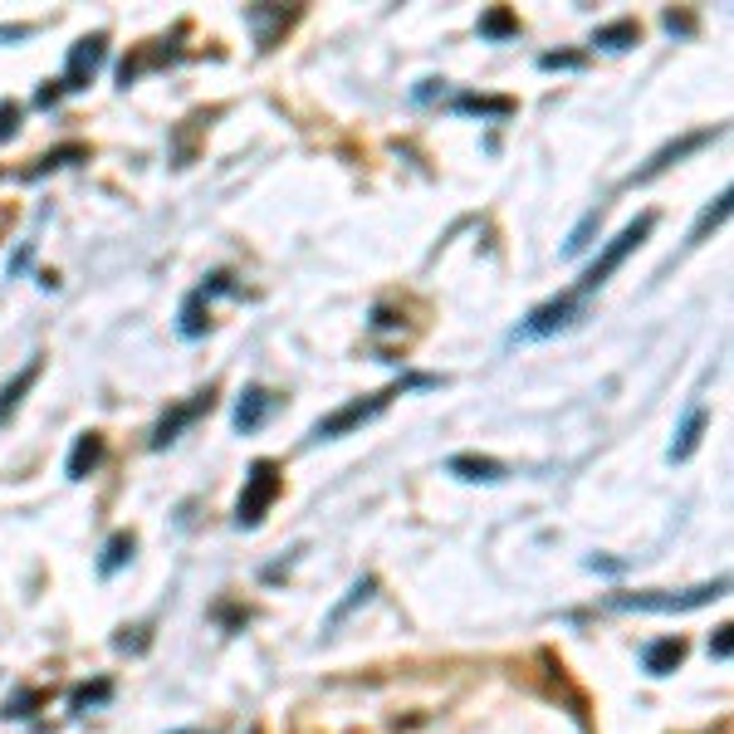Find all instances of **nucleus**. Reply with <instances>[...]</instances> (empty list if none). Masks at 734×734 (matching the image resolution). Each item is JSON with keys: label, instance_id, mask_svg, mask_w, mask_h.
Returning <instances> with one entry per match:
<instances>
[{"label": "nucleus", "instance_id": "obj_1", "mask_svg": "<svg viewBox=\"0 0 734 734\" xmlns=\"http://www.w3.org/2000/svg\"><path fill=\"white\" fill-rule=\"evenodd\" d=\"M432 382H436V377H397V382H387L382 392H368V397H358V402L338 406V412H329V416H319V426H313L309 440H338V436L358 432V426H368L372 416L387 412V406L397 402L406 387H432Z\"/></svg>", "mask_w": 734, "mask_h": 734}, {"label": "nucleus", "instance_id": "obj_2", "mask_svg": "<svg viewBox=\"0 0 734 734\" xmlns=\"http://www.w3.org/2000/svg\"><path fill=\"white\" fill-rule=\"evenodd\" d=\"M651 225H657V216H651V211H647V216H637V221H631L627 225V231H617L613 235V241H607L603 245V255H597L593 259V265H587L583 269V279H578V289H573V294H578V299H583V294H593V289H603L607 285V279H613V269L617 265H623V259L631 255V251H637V245L641 241H647V235H651Z\"/></svg>", "mask_w": 734, "mask_h": 734}, {"label": "nucleus", "instance_id": "obj_3", "mask_svg": "<svg viewBox=\"0 0 734 734\" xmlns=\"http://www.w3.org/2000/svg\"><path fill=\"white\" fill-rule=\"evenodd\" d=\"M279 490H285V470H279L275 460H255L251 476H245L241 500H235V524H241V529H255L259 519L269 514V504L279 500Z\"/></svg>", "mask_w": 734, "mask_h": 734}, {"label": "nucleus", "instance_id": "obj_4", "mask_svg": "<svg viewBox=\"0 0 734 734\" xmlns=\"http://www.w3.org/2000/svg\"><path fill=\"white\" fill-rule=\"evenodd\" d=\"M578 319H583V299H578V294H559V299L539 304V309L529 313L524 323H519V329L510 333V343H534V338H553V333L573 329Z\"/></svg>", "mask_w": 734, "mask_h": 734}, {"label": "nucleus", "instance_id": "obj_5", "mask_svg": "<svg viewBox=\"0 0 734 734\" xmlns=\"http://www.w3.org/2000/svg\"><path fill=\"white\" fill-rule=\"evenodd\" d=\"M730 578L691 587V593H637V597H617V607H637V613H691V607H705L715 597H725Z\"/></svg>", "mask_w": 734, "mask_h": 734}, {"label": "nucleus", "instance_id": "obj_6", "mask_svg": "<svg viewBox=\"0 0 734 734\" xmlns=\"http://www.w3.org/2000/svg\"><path fill=\"white\" fill-rule=\"evenodd\" d=\"M108 60V35H84L70 50V60H64V74H60V88L64 94H78V88L94 84V74L104 70Z\"/></svg>", "mask_w": 734, "mask_h": 734}, {"label": "nucleus", "instance_id": "obj_7", "mask_svg": "<svg viewBox=\"0 0 734 734\" xmlns=\"http://www.w3.org/2000/svg\"><path fill=\"white\" fill-rule=\"evenodd\" d=\"M211 406H216V392H211V387H206V392H196V397L182 402V406H167V412H162V422L152 426V440H147V446H152V450H167L177 436L187 432L191 422H196V416H206Z\"/></svg>", "mask_w": 734, "mask_h": 734}, {"label": "nucleus", "instance_id": "obj_8", "mask_svg": "<svg viewBox=\"0 0 734 734\" xmlns=\"http://www.w3.org/2000/svg\"><path fill=\"white\" fill-rule=\"evenodd\" d=\"M231 289H235V285H231V275L221 269V275H211L206 285L191 294V299L182 304V338H201V333H206V319H201V309H206V304L216 299V294H231Z\"/></svg>", "mask_w": 734, "mask_h": 734}, {"label": "nucleus", "instance_id": "obj_9", "mask_svg": "<svg viewBox=\"0 0 734 734\" xmlns=\"http://www.w3.org/2000/svg\"><path fill=\"white\" fill-rule=\"evenodd\" d=\"M720 138V128H705V132H685V138L681 142H671V147H661V152L657 157H651V162L647 167H641V172L637 177H631V187H637V182H651V177H661L666 172V167H671V162H681V157L685 152H695V147H705V142H715Z\"/></svg>", "mask_w": 734, "mask_h": 734}, {"label": "nucleus", "instance_id": "obj_10", "mask_svg": "<svg viewBox=\"0 0 734 734\" xmlns=\"http://www.w3.org/2000/svg\"><path fill=\"white\" fill-rule=\"evenodd\" d=\"M104 456H108V440L98 436V432H84V436L74 440L70 460H64V476H70V480H88L98 466H104Z\"/></svg>", "mask_w": 734, "mask_h": 734}, {"label": "nucleus", "instance_id": "obj_11", "mask_svg": "<svg viewBox=\"0 0 734 734\" xmlns=\"http://www.w3.org/2000/svg\"><path fill=\"white\" fill-rule=\"evenodd\" d=\"M279 406V397L275 392H265V387H245L241 392V406H235V432H259V426L269 422V412Z\"/></svg>", "mask_w": 734, "mask_h": 734}, {"label": "nucleus", "instance_id": "obj_12", "mask_svg": "<svg viewBox=\"0 0 734 734\" xmlns=\"http://www.w3.org/2000/svg\"><path fill=\"white\" fill-rule=\"evenodd\" d=\"M705 426H710V412H705V406H691L666 456H671V460H691V456H695V446H700V436H705Z\"/></svg>", "mask_w": 734, "mask_h": 734}, {"label": "nucleus", "instance_id": "obj_13", "mask_svg": "<svg viewBox=\"0 0 734 734\" xmlns=\"http://www.w3.org/2000/svg\"><path fill=\"white\" fill-rule=\"evenodd\" d=\"M40 368H44L40 358H30V363L20 368L15 377L6 382V387H0V422H10V416H15V406L25 402V392H30V387H35V382H40Z\"/></svg>", "mask_w": 734, "mask_h": 734}, {"label": "nucleus", "instance_id": "obj_14", "mask_svg": "<svg viewBox=\"0 0 734 734\" xmlns=\"http://www.w3.org/2000/svg\"><path fill=\"white\" fill-rule=\"evenodd\" d=\"M294 15H299V10H265V6H251V10H245V25L255 30V44H259V50H269V44H275V30H285Z\"/></svg>", "mask_w": 734, "mask_h": 734}, {"label": "nucleus", "instance_id": "obj_15", "mask_svg": "<svg viewBox=\"0 0 734 734\" xmlns=\"http://www.w3.org/2000/svg\"><path fill=\"white\" fill-rule=\"evenodd\" d=\"M450 476H460L470 485H494V480H504V466L494 456H450Z\"/></svg>", "mask_w": 734, "mask_h": 734}, {"label": "nucleus", "instance_id": "obj_16", "mask_svg": "<svg viewBox=\"0 0 734 734\" xmlns=\"http://www.w3.org/2000/svg\"><path fill=\"white\" fill-rule=\"evenodd\" d=\"M641 661H647V671H651V676H671L676 666L685 661V637H661V641H651L647 657H641Z\"/></svg>", "mask_w": 734, "mask_h": 734}, {"label": "nucleus", "instance_id": "obj_17", "mask_svg": "<svg viewBox=\"0 0 734 734\" xmlns=\"http://www.w3.org/2000/svg\"><path fill=\"white\" fill-rule=\"evenodd\" d=\"M74 162H88V147L84 142H64V147H54V152L35 157V167L25 172V182H35V177H44V172H60V167H74Z\"/></svg>", "mask_w": 734, "mask_h": 734}, {"label": "nucleus", "instance_id": "obj_18", "mask_svg": "<svg viewBox=\"0 0 734 734\" xmlns=\"http://www.w3.org/2000/svg\"><path fill=\"white\" fill-rule=\"evenodd\" d=\"M725 216H730V191H720V196L710 201L705 211H700V221L691 225V235H685V241H691V245H700V241H705L710 231H720V225H725Z\"/></svg>", "mask_w": 734, "mask_h": 734}, {"label": "nucleus", "instance_id": "obj_19", "mask_svg": "<svg viewBox=\"0 0 734 734\" xmlns=\"http://www.w3.org/2000/svg\"><path fill=\"white\" fill-rule=\"evenodd\" d=\"M637 40H641V25H637V20H617V25H603V30L593 35L597 50H631Z\"/></svg>", "mask_w": 734, "mask_h": 734}, {"label": "nucleus", "instance_id": "obj_20", "mask_svg": "<svg viewBox=\"0 0 734 734\" xmlns=\"http://www.w3.org/2000/svg\"><path fill=\"white\" fill-rule=\"evenodd\" d=\"M132 549H138V539H132V534H113L108 549H104V559H98V573H104V578H113V573H118L123 563L132 559Z\"/></svg>", "mask_w": 734, "mask_h": 734}, {"label": "nucleus", "instance_id": "obj_21", "mask_svg": "<svg viewBox=\"0 0 734 734\" xmlns=\"http://www.w3.org/2000/svg\"><path fill=\"white\" fill-rule=\"evenodd\" d=\"M456 108H460V113H490V118H510V113H514V98H485V94H456Z\"/></svg>", "mask_w": 734, "mask_h": 734}, {"label": "nucleus", "instance_id": "obj_22", "mask_svg": "<svg viewBox=\"0 0 734 734\" xmlns=\"http://www.w3.org/2000/svg\"><path fill=\"white\" fill-rule=\"evenodd\" d=\"M480 35L485 40H510V35H519V20L510 15V10H490V15H480Z\"/></svg>", "mask_w": 734, "mask_h": 734}, {"label": "nucleus", "instance_id": "obj_23", "mask_svg": "<svg viewBox=\"0 0 734 734\" xmlns=\"http://www.w3.org/2000/svg\"><path fill=\"white\" fill-rule=\"evenodd\" d=\"M113 695V681H94V685H78L74 691V710H88V705H104Z\"/></svg>", "mask_w": 734, "mask_h": 734}, {"label": "nucleus", "instance_id": "obj_24", "mask_svg": "<svg viewBox=\"0 0 734 734\" xmlns=\"http://www.w3.org/2000/svg\"><path fill=\"white\" fill-rule=\"evenodd\" d=\"M583 54H573V50H553V54H539V70H583Z\"/></svg>", "mask_w": 734, "mask_h": 734}, {"label": "nucleus", "instance_id": "obj_25", "mask_svg": "<svg viewBox=\"0 0 734 734\" xmlns=\"http://www.w3.org/2000/svg\"><path fill=\"white\" fill-rule=\"evenodd\" d=\"M40 691H25V695H15V700H10V705L6 710H0V715H6V720H30V715H35V705H40Z\"/></svg>", "mask_w": 734, "mask_h": 734}, {"label": "nucleus", "instance_id": "obj_26", "mask_svg": "<svg viewBox=\"0 0 734 734\" xmlns=\"http://www.w3.org/2000/svg\"><path fill=\"white\" fill-rule=\"evenodd\" d=\"M20 118H25V113H20V104H10V98H0V142H10L20 132Z\"/></svg>", "mask_w": 734, "mask_h": 734}, {"label": "nucleus", "instance_id": "obj_27", "mask_svg": "<svg viewBox=\"0 0 734 734\" xmlns=\"http://www.w3.org/2000/svg\"><path fill=\"white\" fill-rule=\"evenodd\" d=\"M593 231H597V211H587V216H583V225H578V231L568 235V245H563V255H578L583 245H587V235H593Z\"/></svg>", "mask_w": 734, "mask_h": 734}, {"label": "nucleus", "instance_id": "obj_28", "mask_svg": "<svg viewBox=\"0 0 734 734\" xmlns=\"http://www.w3.org/2000/svg\"><path fill=\"white\" fill-rule=\"evenodd\" d=\"M372 587H377L372 578H363V583H358V587H353V597H348V603H343V607H338V613H333V623H338V617H348V613H353L358 603H368V597H372Z\"/></svg>", "mask_w": 734, "mask_h": 734}, {"label": "nucleus", "instance_id": "obj_29", "mask_svg": "<svg viewBox=\"0 0 734 734\" xmlns=\"http://www.w3.org/2000/svg\"><path fill=\"white\" fill-rule=\"evenodd\" d=\"M710 657L730 661V627H715V637H710Z\"/></svg>", "mask_w": 734, "mask_h": 734}]
</instances>
